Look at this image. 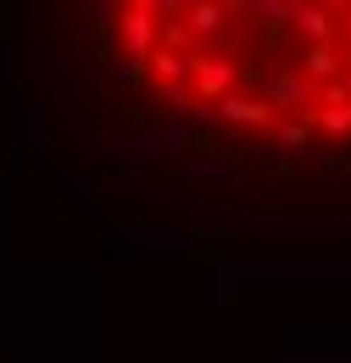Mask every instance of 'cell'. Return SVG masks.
I'll use <instances>...</instances> for the list:
<instances>
[{
  "label": "cell",
  "mask_w": 351,
  "mask_h": 363,
  "mask_svg": "<svg viewBox=\"0 0 351 363\" xmlns=\"http://www.w3.org/2000/svg\"><path fill=\"white\" fill-rule=\"evenodd\" d=\"M45 151L212 240H351V0H0Z\"/></svg>",
  "instance_id": "1"
}]
</instances>
